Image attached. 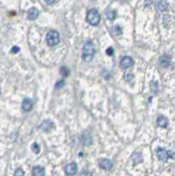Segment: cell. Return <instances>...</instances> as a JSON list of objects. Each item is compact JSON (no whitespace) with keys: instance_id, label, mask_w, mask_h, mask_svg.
Segmentation results:
<instances>
[{"instance_id":"6da1fadb","label":"cell","mask_w":175,"mask_h":176,"mask_svg":"<svg viewBox=\"0 0 175 176\" xmlns=\"http://www.w3.org/2000/svg\"><path fill=\"white\" fill-rule=\"evenodd\" d=\"M95 46L93 42H87L84 43L83 47V60L84 62H89L93 60L95 55Z\"/></svg>"},{"instance_id":"7a4b0ae2","label":"cell","mask_w":175,"mask_h":176,"mask_svg":"<svg viewBox=\"0 0 175 176\" xmlns=\"http://www.w3.org/2000/svg\"><path fill=\"white\" fill-rule=\"evenodd\" d=\"M86 21L92 26L99 25V23L100 21V15L99 11L97 9H94V8L88 11L87 16H86Z\"/></svg>"},{"instance_id":"3957f363","label":"cell","mask_w":175,"mask_h":176,"mask_svg":"<svg viewBox=\"0 0 175 176\" xmlns=\"http://www.w3.org/2000/svg\"><path fill=\"white\" fill-rule=\"evenodd\" d=\"M46 41L49 46L54 47L56 46L60 42V34L56 30H50L48 32L46 35Z\"/></svg>"},{"instance_id":"277c9868","label":"cell","mask_w":175,"mask_h":176,"mask_svg":"<svg viewBox=\"0 0 175 176\" xmlns=\"http://www.w3.org/2000/svg\"><path fill=\"white\" fill-rule=\"evenodd\" d=\"M157 155L160 161L165 162L169 158V152H167L164 148H158L157 150Z\"/></svg>"},{"instance_id":"5b68a950","label":"cell","mask_w":175,"mask_h":176,"mask_svg":"<svg viewBox=\"0 0 175 176\" xmlns=\"http://www.w3.org/2000/svg\"><path fill=\"white\" fill-rule=\"evenodd\" d=\"M99 166L104 170H110L113 167V162L108 158H101L99 161Z\"/></svg>"},{"instance_id":"8992f818","label":"cell","mask_w":175,"mask_h":176,"mask_svg":"<svg viewBox=\"0 0 175 176\" xmlns=\"http://www.w3.org/2000/svg\"><path fill=\"white\" fill-rule=\"evenodd\" d=\"M121 66L123 69H128L134 64V60L130 56H123L121 60Z\"/></svg>"},{"instance_id":"52a82bcc","label":"cell","mask_w":175,"mask_h":176,"mask_svg":"<svg viewBox=\"0 0 175 176\" xmlns=\"http://www.w3.org/2000/svg\"><path fill=\"white\" fill-rule=\"evenodd\" d=\"M54 127H55V124H54V123L52 121L46 120L43 123H41L40 129H41V130L45 131V132H49V131H50L51 130L54 129Z\"/></svg>"},{"instance_id":"ba28073f","label":"cell","mask_w":175,"mask_h":176,"mask_svg":"<svg viewBox=\"0 0 175 176\" xmlns=\"http://www.w3.org/2000/svg\"><path fill=\"white\" fill-rule=\"evenodd\" d=\"M39 10L35 7H32L27 11V19L30 21H34L38 18L39 16Z\"/></svg>"},{"instance_id":"9c48e42d","label":"cell","mask_w":175,"mask_h":176,"mask_svg":"<svg viewBox=\"0 0 175 176\" xmlns=\"http://www.w3.org/2000/svg\"><path fill=\"white\" fill-rule=\"evenodd\" d=\"M78 171V165L76 163H72L67 165L65 167V173L68 175H73L77 173Z\"/></svg>"},{"instance_id":"30bf717a","label":"cell","mask_w":175,"mask_h":176,"mask_svg":"<svg viewBox=\"0 0 175 176\" xmlns=\"http://www.w3.org/2000/svg\"><path fill=\"white\" fill-rule=\"evenodd\" d=\"M33 101H32L31 99L27 98L22 102V109L25 112H29L33 108Z\"/></svg>"},{"instance_id":"8fae6325","label":"cell","mask_w":175,"mask_h":176,"mask_svg":"<svg viewBox=\"0 0 175 176\" xmlns=\"http://www.w3.org/2000/svg\"><path fill=\"white\" fill-rule=\"evenodd\" d=\"M157 123H158V125L161 128H167V126L169 124L168 119L165 117V115H162V114H159L158 116Z\"/></svg>"},{"instance_id":"7c38bea8","label":"cell","mask_w":175,"mask_h":176,"mask_svg":"<svg viewBox=\"0 0 175 176\" xmlns=\"http://www.w3.org/2000/svg\"><path fill=\"white\" fill-rule=\"evenodd\" d=\"M159 62L163 67H168L171 64V58L167 56V55H164L162 56H160L159 58Z\"/></svg>"},{"instance_id":"4fadbf2b","label":"cell","mask_w":175,"mask_h":176,"mask_svg":"<svg viewBox=\"0 0 175 176\" xmlns=\"http://www.w3.org/2000/svg\"><path fill=\"white\" fill-rule=\"evenodd\" d=\"M106 17L109 21H113L116 18V11L112 9H107L106 11Z\"/></svg>"},{"instance_id":"5bb4252c","label":"cell","mask_w":175,"mask_h":176,"mask_svg":"<svg viewBox=\"0 0 175 176\" xmlns=\"http://www.w3.org/2000/svg\"><path fill=\"white\" fill-rule=\"evenodd\" d=\"M45 174L44 169L41 166H35L33 169V176H43Z\"/></svg>"},{"instance_id":"9a60e30c","label":"cell","mask_w":175,"mask_h":176,"mask_svg":"<svg viewBox=\"0 0 175 176\" xmlns=\"http://www.w3.org/2000/svg\"><path fill=\"white\" fill-rule=\"evenodd\" d=\"M82 142L84 145H86V146L91 145V144H92V137H91V136L89 134L83 135Z\"/></svg>"},{"instance_id":"2e32d148","label":"cell","mask_w":175,"mask_h":176,"mask_svg":"<svg viewBox=\"0 0 175 176\" xmlns=\"http://www.w3.org/2000/svg\"><path fill=\"white\" fill-rule=\"evenodd\" d=\"M133 160L135 164H138L140 162L143 161V158H142V154L139 153V152H135L134 155H133Z\"/></svg>"},{"instance_id":"e0dca14e","label":"cell","mask_w":175,"mask_h":176,"mask_svg":"<svg viewBox=\"0 0 175 176\" xmlns=\"http://www.w3.org/2000/svg\"><path fill=\"white\" fill-rule=\"evenodd\" d=\"M158 7L160 11H165L168 8V4L165 1H159L158 4Z\"/></svg>"},{"instance_id":"ac0fdd59","label":"cell","mask_w":175,"mask_h":176,"mask_svg":"<svg viewBox=\"0 0 175 176\" xmlns=\"http://www.w3.org/2000/svg\"><path fill=\"white\" fill-rule=\"evenodd\" d=\"M32 151H33V152H34L35 154H38L40 152H41V146L39 144H37V143H33V145H32Z\"/></svg>"},{"instance_id":"d6986e66","label":"cell","mask_w":175,"mask_h":176,"mask_svg":"<svg viewBox=\"0 0 175 176\" xmlns=\"http://www.w3.org/2000/svg\"><path fill=\"white\" fill-rule=\"evenodd\" d=\"M113 34L115 36H119L120 34H122V30L119 26H114L113 27Z\"/></svg>"},{"instance_id":"ffe728a7","label":"cell","mask_w":175,"mask_h":176,"mask_svg":"<svg viewBox=\"0 0 175 176\" xmlns=\"http://www.w3.org/2000/svg\"><path fill=\"white\" fill-rule=\"evenodd\" d=\"M60 73H61L62 76L65 78V77H67V76H69V75H70V70H69L67 67L62 66V67L60 68Z\"/></svg>"},{"instance_id":"44dd1931","label":"cell","mask_w":175,"mask_h":176,"mask_svg":"<svg viewBox=\"0 0 175 176\" xmlns=\"http://www.w3.org/2000/svg\"><path fill=\"white\" fill-rule=\"evenodd\" d=\"M14 175L15 176L25 175V173H24V171H23L21 168H18V169L15 171V173H14Z\"/></svg>"},{"instance_id":"7402d4cb","label":"cell","mask_w":175,"mask_h":176,"mask_svg":"<svg viewBox=\"0 0 175 176\" xmlns=\"http://www.w3.org/2000/svg\"><path fill=\"white\" fill-rule=\"evenodd\" d=\"M64 85V80L62 79V80H59L57 83L56 84V88H61Z\"/></svg>"},{"instance_id":"603a6c76","label":"cell","mask_w":175,"mask_h":176,"mask_svg":"<svg viewBox=\"0 0 175 176\" xmlns=\"http://www.w3.org/2000/svg\"><path fill=\"white\" fill-rule=\"evenodd\" d=\"M21 50V49L19 48V47H17V46H15V47H13V48H11V52L12 53V54H16V53H18V52Z\"/></svg>"},{"instance_id":"cb8c5ba5","label":"cell","mask_w":175,"mask_h":176,"mask_svg":"<svg viewBox=\"0 0 175 176\" xmlns=\"http://www.w3.org/2000/svg\"><path fill=\"white\" fill-rule=\"evenodd\" d=\"M106 53H107V55H108V56H112L113 54V49L112 47H109V48L106 50Z\"/></svg>"},{"instance_id":"d4e9b609","label":"cell","mask_w":175,"mask_h":176,"mask_svg":"<svg viewBox=\"0 0 175 176\" xmlns=\"http://www.w3.org/2000/svg\"><path fill=\"white\" fill-rule=\"evenodd\" d=\"M56 0H45V2H46L48 5H52V4L56 3Z\"/></svg>"}]
</instances>
